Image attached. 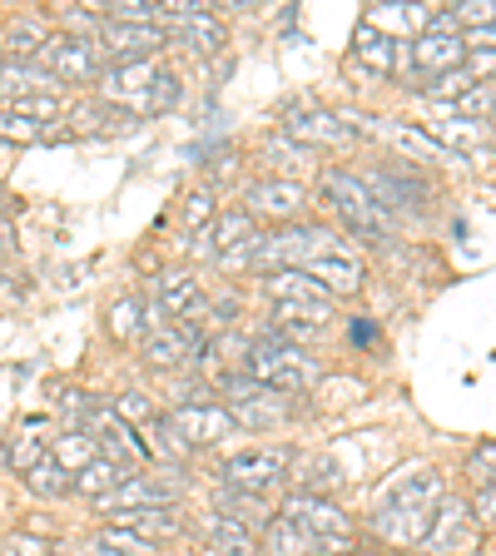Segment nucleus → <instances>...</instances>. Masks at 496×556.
<instances>
[{"label": "nucleus", "mask_w": 496, "mask_h": 556, "mask_svg": "<svg viewBox=\"0 0 496 556\" xmlns=\"http://www.w3.org/2000/svg\"><path fill=\"white\" fill-rule=\"evenodd\" d=\"M189 536H194L208 556H264L258 552V532H249L243 521L224 517V511H214V507L189 517Z\"/></svg>", "instance_id": "obj_18"}, {"label": "nucleus", "mask_w": 496, "mask_h": 556, "mask_svg": "<svg viewBox=\"0 0 496 556\" xmlns=\"http://www.w3.org/2000/svg\"><path fill=\"white\" fill-rule=\"evenodd\" d=\"M0 139H21V144H35V139H50V129L40 125V119L21 115L15 104H5V110H0Z\"/></svg>", "instance_id": "obj_35"}, {"label": "nucleus", "mask_w": 496, "mask_h": 556, "mask_svg": "<svg viewBox=\"0 0 496 556\" xmlns=\"http://www.w3.org/2000/svg\"><path fill=\"white\" fill-rule=\"evenodd\" d=\"M387 135H393L407 154H422V160H437V164L457 160V154H452L447 144L432 135V129H412V125H403V119H387ZM422 160H417V164H422ZM457 164H462V160H457Z\"/></svg>", "instance_id": "obj_31"}, {"label": "nucleus", "mask_w": 496, "mask_h": 556, "mask_svg": "<svg viewBox=\"0 0 496 556\" xmlns=\"http://www.w3.org/2000/svg\"><path fill=\"white\" fill-rule=\"evenodd\" d=\"M353 60H358L363 70H372V75H382V80H403L407 46L393 40V35H382L378 25L358 21V30H353Z\"/></svg>", "instance_id": "obj_20"}, {"label": "nucleus", "mask_w": 496, "mask_h": 556, "mask_svg": "<svg viewBox=\"0 0 496 556\" xmlns=\"http://www.w3.org/2000/svg\"><path fill=\"white\" fill-rule=\"evenodd\" d=\"M214 214H219V194H214V185H199V189H189L185 204H179V229L185 233H208Z\"/></svg>", "instance_id": "obj_34"}, {"label": "nucleus", "mask_w": 496, "mask_h": 556, "mask_svg": "<svg viewBox=\"0 0 496 556\" xmlns=\"http://www.w3.org/2000/svg\"><path fill=\"white\" fill-rule=\"evenodd\" d=\"M293 463H298V447H283V442H254V447H239L219 463V486L229 492H249V497H264L289 486Z\"/></svg>", "instance_id": "obj_8"}, {"label": "nucleus", "mask_w": 496, "mask_h": 556, "mask_svg": "<svg viewBox=\"0 0 496 556\" xmlns=\"http://www.w3.org/2000/svg\"><path fill=\"white\" fill-rule=\"evenodd\" d=\"M313 204L333 219V229L358 233V239H368V243H393V233H397V219L372 199V189L363 185L358 169H338V164H328V169L318 174Z\"/></svg>", "instance_id": "obj_2"}, {"label": "nucleus", "mask_w": 496, "mask_h": 556, "mask_svg": "<svg viewBox=\"0 0 496 556\" xmlns=\"http://www.w3.org/2000/svg\"><path fill=\"white\" fill-rule=\"evenodd\" d=\"M25 492H30V497H40V502H65V497H75V477H69L60 463L40 457V463L25 472Z\"/></svg>", "instance_id": "obj_28"}, {"label": "nucleus", "mask_w": 496, "mask_h": 556, "mask_svg": "<svg viewBox=\"0 0 496 556\" xmlns=\"http://www.w3.org/2000/svg\"><path fill=\"white\" fill-rule=\"evenodd\" d=\"M35 65L46 70L50 80L65 90V85H75V90H94L104 75V55L100 46H94L90 35H46V46L35 50Z\"/></svg>", "instance_id": "obj_11"}, {"label": "nucleus", "mask_w": 496, "mask_h": 556, "mask_svg": "<svg viewBox=\"0 0 496 556\" xmlns=\"http://www.w3.org/2000/svg\"><path fill=\"white\" fill-rule=\"evenodd\" d=\"M94 546L110 556H164L160 542H150V536L129 532V527H110V521H100V532H94Z\"/></svg>", "instance_id": "obj_32"}, {"label": "nucleus", "mask_w": 496, "mask_h": 556, "mask_svg": "<svg viewBox=\"0 0 496 556\" xmlns=\"http://www.w3.org/2000/svg\"><path fill=\"white\" fill-rule=\"evenodd\" d=\"M164 417H169V428H174V438H179V447H185V457L214 452L219 442L239 438V422L229 417V407H224L219 397H208V403H174V407H164Z\"/></svg>", "instance_id": "obj_13"}, {"label": "nucleus", "mask_w": 496, "mask_h": 556, "mask_svg": "<svg viewBox=\"0 0 496 556\" xmlns=\"http://www.w3.org/2000/svg\"><path fill=\"white\" fill-rule=\"evenodd\" d=\"M442 15L452 21V30L462 35L496 30V0H452V5H442Z\"/></svg>", "instance_id": "obj_33"}, {"label": "nucleus", "mask_w": 496, "mask_h": 556, "mask_svg": "<svg viewBox=\"0 0 496 556\" xmlns=\"http://www.w3.org/2000/svg\"><path fill=\"white\" fill-rule=\"evenodd\" d=\"M0 94L11 104V100H30V94H60V85L35 60H5L0 65Z\"/></svg>", "instance_id": "obj_26"}, {"label": "nucleus", "mask_w": 496, "mask_h": 556, "mask_svg": "<svg viewBox=\"0 0 496 556\" xmlns=\"http://www.w3.org/2000/svg\"><path fill=\"white\" fill-rule=\"evenodd\" d=\"M11 258V224H0V264Z\"/></svg>", "instance_id": "obj_41"}, {"label": "nucleus", "mask_w": 496, "mask_h": 556, "mask_svg": "<svg viewBox=\"0 0 496 556\" xmlns=\"http://www.w3.org/2000/svg\"><path fill=\"white\" fill-rule=\"evenodd\" d=\"M208 348V333L194 324H160L150 328V338L139 343V363L150 372H185V368H199Z\"/></svg>", "instance_id": "obj_15"}, {"label": "nucleus", "mask_w": 496, "mask_h": 556, "mask_svg": "<svg viewBox=\"0 0 496 556\" xmlns=\"http://www.w3.org/2000/svg\"><path fill=\"white\" fill-rule=\"evenodd\" d=\"M283 135L298 144V150L318 154V150H353L358 144V129L343 125V119L333 115V110H323V104L313 100H289L283 104Z\"/></svg>", "instance_id": "obj_14"}, {"label": "nucleus", "mask_w": 496, "mask_h": 556, "mask_svg": "<svg viewBox=\"0 0 496 556\" xmlns=\"http://www.w3.org/2000/svg\"><path fill=\"white\" fill-rule=\"evenodd\" d=\"M467 507H472L476 527H496V477H486V482H476V486H472Z\"/></svg>", "instance_id": "obj_37"}, {"label": "nucleus", "mask_w": 496, "mask_h": 556, "mask_svg": "<svg viewBox=\"0 0 496 556\" xmlns=\"http://www.w3.org/2000/svg\"><path fill=\"white\" fill-rule=\"evenodd\" d=\"M100 104L119 110V115H164L179 100V75L164 70L160 60H129V65H104L100 85H94Z\"/></svg>", "instance_id": "obj_4"}, {"label": "nucleus", "mask_w": 496, "mask_h": 556, "mask_svg": "<svg viewBox=\"0 0 496 556\" xmlns=\"http://www.w3.org/2000/svg\"><path fill=\"white\" fill-rule=\"evenodd\" d=\"M363 185L372 189V199H378L387 214H393L397 224L403 219H432V204H437V185H432V174L422 169L417 160H397V154H387V160H372V169L363 174Z\"/></svg>", "instance_id": "obj_6"}, {"label": "nucleus", "mask_w": 496, "mask_h": 556, "mask_svg": "<svg viewBox=\"0 0 496 556\" xmlns=\"http://www.w3.org/2000/svg\"><path fill=\"white\" fill-rule=\"evenodd\" d=\"M278 517H289L293 527H303L308 536L328 546V556H353L358 552V521L347 517V507L338 497H318V492H289L278 502Z\"/></svg>", "instance_id": "obj_9"}, {"label": "nucleus", "mask_w": 496, "mask_h": 556, "mask_svg": "<svg viewBox=\"0 0 496 556\" xmlns=\"http://www.w3.org/2000/svg\"><path fill=\"white\" fill-rule=\"evenodd\" d=\"M343 338H347V348H358V353H378L382 348V324L378 318H368V313H358V318H347L343 324Z\"/></svg>", "instance_id": "obj_36"}, {"label": "nucleus", "mask_w": 496, "mask_h": 556, "mask_svg": "<svg viewBox=\"0 0 496 556\" xmlns=\"http://www.w3.org/2000/svg\"><path fill=\"white\" fill-rule=\"evenodd\" d=\"M214 397L229 407V417L239 422V432H289L303 417V397L274 393V388L254 382L239 368H229V372L214 378Z\"/></svg>", "instance_id": "obj_5"}, {"label": "nucleus", "mask_w": 496, "mask_h": 556, "mask_svg": "<svg viewBox=\"0 0 496 556\" xmlns=\"http://www.w3.org/2000/svg\"><path fill=\"white\" fill-rule=\"evenodd\" d=\"M303 274L318 283V289L328 293L333 303H343V299H358L363 289H368V268H363V258L358 254H323V258H313Z\"/></svg>", "instance_id": "obj_22"}, {"label": "nucleus", "mask_w": 496, "mask_h": 556, "mask_svg": "<svg viewBox=\"0 0 496 556\" xmlns=\"http://www.w3.org/2000/svg\"><path fill=\"white\" fill-rule=\"evenodd\" d=\"M462 65H467L462 30H452L447 15L432 11L428 25H422V30L407 40V70H403L407 90H428L432 80H442V75H457Z\"/></svg>", "instance_id": "obj_7"}, {"label": "nucleus", "mask_w": 496, "mask_h": 556, "mask_svg": "<svg viewBox=\"0 0 496 556\" xmlns=\"http://www.w3.org/2000/svg\"><path fill=\"white\" fill-rule=\"evenodd\" d=\"M164 35L169 46L189 50V55H219L229 46V25L219 11H199V15H164Z\"/></svg>", "instance_id": "obj_19"}, {"label": "nucleus", "mask_w": 496, "mask_h": 556, "mask_svg": "<svg viewBox=\"0 0 496 556\" xmlns=\"http://www.w3.org/2000/svg\"><path fill=\"white\" fill-rule=\"evenodd\" d=\"M150 299L139 289H125L110 299V308H104V333L115 338L119 348H139L144 338H150Z\"/></svg>", "instance_id": "obj_23"}, {"label": "nucleus", "mask_w": 496, "mask_h": 556, "mask_svg": "<svg viewBox=\"0 0 496 556\" xmlns=\"http://www.w3.org/2000/svg\"><path fill=\"white\" fill-rule=\"evenodd\" d=\"M11 552L15 556H50L55 546H50V542H35V536H11Z\"/></svg>", "instance_id": "obj_40"}, {"label": "nucleus", "mask_w": 496, "mask_h": 556, "mask_svg": "<svg viewBox=\"0 0 496 556\" xmlns=\"http://www.w3.org/2000/svg\"><path fill=\"white\" fill-rule=\"evenodd\" d=\"M0 299H11V289H5V278H0Z\"/></svg>", "instance_id": "obj_42"}, {"label": "nucleus", "mask_w": 496, "mask_h": 556, "mask_svg": "<svg viewBox=\"0 0 496 556\" xmlns=\"http://www.w3.org/2000/svg\"><path fill=\"white\" fill-rule=\"evenodd\" d=\"M447 497V482H442L437 467L428 463H412L403 472H393L382 482L378 502L368 511V536L387 552H417L428 542V527H432V511L442 507Z\"/></svg>", "instance_id": "obj_1"}, {"label": "nucleus", "mask_w": 496, "mask_h": 556, "mask_svg": "<svg viewBox=\"0 0 496 556\" xmlns=\"http://www.w3.org/2000/svg\"><path fill=\"white\" fill-rule=\"evenodd\" d=\"M258 552L264 556H328V546L318 536H308L303 527H293L289 517H268V527L258 532Z\"/></svg>", "instance_id": "obj_24"}, {"label": "nucleus", "mask_w": 496, "mask_h": 556, "mask_svg": "<svg viewBox=\"0 0 496 556\" xmlns=\"http://www.w3.org/2000/svg\"><path fill=\"white\" fill-rule=\"evenodd\" d=\"M100 521H110V527H129V532L150 536V542H160V546L189 536L185 507H125V511H104Z\"/></svg>", "instance_id": "obj_21"}, {"label": "nucleus", "mask_w": 496, "mask_h": 556, "mask_svg": "<svg viewBox=\"0 0 496 556\" xmlns=\"http://www.w3.org/2000/svg\"><path fill=\"white\" fill-rule=\"evenodd\" d=\"M110 407H115V417H119V422H129L135 432H150L154 422L164 417V407L154 403V393H144V388H125V393H119Z\"/></svg>", "instance_id": "obj_30"}, {"label": "nucleus", "mask_w": 496, "mask_h": 556, "mask_svg": "<svg viewBox=\"0 0 496 556\" xmlns=\"http://www.w3.org/2000/svg\"><path fill=\"white\" fill-rule=\"evenodd\" d=\"M5 457H11V467H25V472H30V467L46 457V447H40V442H30V438H15L11 447H5Z\"/></svg>", "instance_id": "obj_39"}, {"label": "nucleus", "mask_w": 496, "mask_h": 556, "mask_svg": "<svg viewBox=\"0 0 496 556\" xmlns=\"http://www.w3.org/2000/svg\"><path fill=\"white\" fill-rule=\"evenodd\" d=\"M185 477H189L185 467H169V463L135 467V472H125V482H119L94 511L104 517V511H125V507H179V497L189 492Z\"/></svg>", "instance_id": "obj_12"}, {"label": "nucleus", "mask_w": 496, "mask_h": 556, "mask_svg": "<svg viewBox=\"0 0 496 556\" xmlns=\"http://www.w3.org/2000/svg\"><path fill=\"white\" fill-rule=\"evenodd\" d=\"M125 472H129V467L110 463V457H94V463H85L80 472H75V497H85L90 507H100V502L110 497L119 482H125Z\"/></svg>", "instance_id": "obj_27"}, {"label": "nucleus", "mask_w": 496, "mask_h": 556, "mask_svg": "<svg viewBox=\"0 0 496 556\" xmlns=\"http://www.w3.org/2000/svg\"><path fill=\"white\" fill-rule=\"evenodd\" d=\"M46 457H50V463H60L69 477H75L85 463H94V457H100V447H94V438H90V432H80V428H65V432H60V438H55V447H46Z\"/></svg>", "instance_id": "obj_29"}, {"label": "nucleus", "mask_w": 496, "mask_h": 556, "mask_svg": "<svg viewBox=\"0 0 496 556\" xmlns=\"http://www.w3.org/2000/svg\"><path fill=\"white\" fill-rule=\"evenodd\" d=\"M258 233V224H254V214H249V208L243 204H229V208H219V214H214V224H208V249L204 254L208 258H224V254H233V249H239V243H249Z\"/></svg>", "instance_id": "obj_25"}, {"label": "nucleus", "mask_w": 496, "mask_h": 556, "mask_svg": "<svg viewBox=\"0 0 496 556\" xmlns=\"http://www.w3.org/2000/svg\"><path fill=\"white\" fill-rule=\"evenodd\" d=\"M467 472L476 477V482H486V477H496V442H476L472 457H467Z\"/></svg>", "instance_id": "obj_38"}, {"label": "nucleus", "mask_w": 496, "mask_h": 556, "mask_svg": "<svg viewBox=\"0 0 496 556\" xmlns=\"http://www.w3.org/2000/svg\"><path fill=\"white\" fill-rule=\"evenodd\" d=\"M476 517H472V507H467V497H442V507L432 511V527H428V542H422V552H432V556H462V552H472L476 546Z\"/></svg>", "instance_id": "obj_17"}, {"label": "nucleus", "mask_w": 496, "mask_h": 556, "mask_svg": "<svg viewBox=\"0 0 496 556\" xmlns=\"http://www.w3.org/2000/svg\"><path fill=\"white\" fill-rule=\"evenodd\" d=\"M243 208L254 214L258 229H283V224H303L313 208V189L298 174H258L243 189Z\"/></svg>", "instance_id": "obj_10"}, {"label": "nucleus", "mask_w": 496, "mask_h": 556, "mask_svg": "<svg viewBox=\"0 0 496 556\" xmlns=\"http://www.w3.org/2000/svg\"><path fill=\"white\" fill-rule=\"evenodd\" d=\"M104 65H129V60H160V50H169L164 25H119V21H100L94 30Z\"/></svg>", "instance_id": "obj_16"}, {"label": "nucleus", "mask_w": 496, "mask_h": 556, "mask_svg": "<svg viewBox=\"0 0 496 556\" xmlns=\"http://www.w3.org/2000/svg\"><path fill=\"white\" fill-rule=\"evenodd\" d=\"M239 372H249L254 382L274 388V393H289V397H308L323 378V363L313 358V348H298V343H283L264 328L243 343L239 353Z\"/></svg>", "instance_id": "obj_3"}]
</instances>
